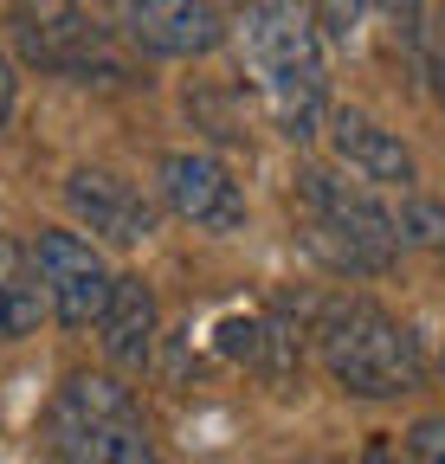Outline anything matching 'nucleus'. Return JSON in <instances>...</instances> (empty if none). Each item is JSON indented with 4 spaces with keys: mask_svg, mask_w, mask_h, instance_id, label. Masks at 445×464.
<instances>
[{
    "mask_svg": "<svg viewBox=\"0 0 445 464\" xmlns=\"http://www.w3.org/2000/svg\"><path fill=\"white\" fill-rule=\"evenodd\" d=\"M239 58L258 84L271 123L291 142H310L329 116V72H323V33L310 0H246L239 14Z\"/></svg>",
    "mask_w": 445,
    "mask_h": 464,
    "instance_id": "1",
    "label": "nucleus"
},
{
    "mask_svg": "<svg viewBox=\"0 0 445 464\" xmlns=\"http://www.w3.org/2000/svg\"><path fill=\"white\" fill-rule=\"evenodd\" d=\"M310 342H316L323 374L349 400H401L426 381L420 335L368 297H316L310 304Z\"/></svg>",
    "mask_w": 445,
    "mask_h": 464,
    "instance_id": "2",
    "label": "nucleus"
},
{
    "mask_svg": "<svg viewBox=\"0 0 445 464\" xmlns=\"http://www.w3.org/2000/svg\"><path fill=\"white\" fill-rule=\"evenodd\" d=\"M297 194H304V246L343 277H381L387 265L401 258V239H394V213H387L374 194L336 181L323 168H304L297 174Z\"/></svg>",
    "mask_w": 445,
    "mask_h": 464,
    "instance_id": "3",
    "label": "nucleus"
},
{
    "mask_svg": "<svg viewBox=\"0 0 445 464\" xmlns=\"http://www.w3.org/2000/svg\"><path fill=\"white\" fill-rule=\"evenodd\" d=\"M7 33L20 45L26 65L59 72V78H123V65L110 58V33L91 20L84 0H14Z\"/></svg>",
    "mask_w": 445,
    "mask_h": 464,
    "instance_id": "4",
    "label": "nucleus"
},
{
    "mask_svg": "<svg viewBox=\"0 0 445 464\" xmlns=\"http://www.w3.org/2000/svg\"><path fill=\"white\" fill-rule=\"evenodd\" d=\"M130 413H136V400H130L123 381H110V374H72L59 387V400H52V420H45L52 464H103Z\"/></svg>",
    "mask_w": 445,
    "mask_h": 464,
    "instance_id": "5",
    "label": "nucleus"
},
{
    "mask_svg": "<svg viewBox=\"0 0 445 464\" xmlns=\"http://www.w3.org/2000/svg\"><path fill=\"white\" fill-rule=\"evenodd\" d=\"M33 265H39V284H45V304L59 316V329H97L110 284H117L103 252L91 239H78V232H39Z\"/></svg>",
    "mask_w": 445,
    "mask_h": 464,
    "instance_id": "6",
    "label": "nucleus"
},
{
    "mask_svg": "<svg viewBox=\"0 0 445 464\" xmlns=\"http://www.w3.org/2000/svg\"><path fill=\"white\" fill-rule=\"evenodd\" d=\"M161 200L169 213H181L194 232H239L246 226V188L233 181L227 161H213L200 149H175L161 155Z\"/></svg>",
    "mask_w": 445,
    "mask_h": 464,
    "instance_id": "7",
    "label": "nucleus"
},
{
    "mask_svg": "<svg viewBox=\"0 0 445 464\" xmlns=\"http://www.w3.org/2000/svg\"><path fill=\"white\" fill-rule=\"evenodd\" d=\"M65 207L103 246H142L155 232V200L142 188H130L123 174H110V168H72L65 174Z\"/></svg>",
    "mask_w": 445,
    "mask_h": 464,
    "instance_id": "8",
    "label": "nucleus"
},
{
    "mask_svg": "<svg viewBox=\"0 0 445 464\" xmlns=\"http://www.w3.org/2000/svg\"><path fill=\"white\" fill-rule=\"evenodd\" d=\"M123 39L149 58H207L227 39V20L213 0H130Z\"/></svg>",
    "mask_w": 445,
    "mask_h": 464,
    "instance_id": "9",
    "label": "nucleus"
},
{
    "mask_svg": "<svg viewBox=\"0 0 445 464\" xmlns=\"http://www.w3.org/2000/svg\"><path fill=\"white\" fill-rule=\"evenodd\" d=\"M329 142H336V155L362 174V181H381V188H413L420 168L407 155V142L394 130H381L368 110H329Z\"/></svg>",
    "mask_w": 445,
    "mask_h": 464,
    "instance_id": "10",
    "label": "nucleus"
},
{
    "mask_svg": "<svg viewBox=\"0 0 445 464\" xmlns=\"http://www.w3.org/2000/svg\"><path fill=\"white\" fill-rule=\"evenodd\" d=\"M155 323H161V310H155V290L142 277H117V284H110V304L97 316V342H103L110 368H149Z\"/></svg>",
    "mask_w": 445,
    "mask_h": 464,
    "instance_id": "11",
    "label": "nucleus"
},
{
    "mask_svg": "<svg viewBox=\"0 0 445 464\" xmlns=\"http://www.w3.org/2000/svg\"><path fill=\"white\" fill-rule=\"evenodd\" d=\"M45 310L52 304H45V284H39L33 252L14 246V239H0V348H14L20 335H33Z\"/></svg>",
    "mask_w": 445,
    "mask_h": 464,
    "instance_id": "12",
    "label": "nucleus"
},
{
    "mask_svg": "<svg viewBox=\"0 0 445 464\" xmlns=\"http://www.w3.org/2000/svg\"><path fill=\"white\" fill-rule=\"evenodd\" d=\"M219 348H227L233 362L258 368L265 381H291V368H297V335H291V329H277V323H265V316H252V323H227V329H219Z\"/></svg>",
    "mask_w": 445,
    "mask_h": 464,
    "instance_id": "13",
    "label": "nucleus"
},
{
    "mask_svg": "<svg viewBox=\"0 0 445 464\" xmlns=\"http://www.w3.org/2000/svg\"><path fill=\"white\" fill-rule=\"evenodd\" d=\"M394 239H401V246H420V252H439V258H445V200L407 194V200H401V213H394Z\"/></svg>",
    "mask_w": 445,
    "mask_h": 464,
    "instance_id": "14",
    "label": "nucleus"
},
{
    "mask_svg": "<svg viewBox=\"0 0 445 464\" xmlns=\"http://www.w3.org/2000/svg\"><path fill=\"white\" fill-rule=\"evenodd\" d=\"M103 464H155V439H149L142 406L123 420V432H117V445H110V458H103Z\"/></svg>",
    "mask_w": 445,
    "mask_h": 464,
    "instance_id": "15",
    "label": "nucleus"
},
{
    "mask_svg": "<svg viewBox=\"0 0 445 464\" xmlns=\"http://www.w3.org/2000/svg\"><path fill=\"white\" fill-rule=\"evenodd\" d=\"M407 458H413V464H445V413L413 420V432H407Z\"/></svg>",
    "mask_w": 445,
    "mask_h": 464,
    "instance_id": "16",
    "label": "nucleus"
},
{
    "mask_svg": "<svg viewBox=\"0 0 445 464\" xmlns=\"http://www.w3.org/2000/svg\"><path fill=\"white\" fill-rule=\"evenodd\" d=\"M426 78H432V97L445 110V0L432 7V33H426Z\"/></svg>",
    "mask_w": 445,
    "mask_h": 464,
    "instance_id": "17",
    "label": "nucleus"
},
{
    "mask_svg": "<svg viewBox=\"0 0 445 464\" xmlns=\"http://www.w3.org/2000/svg\"><path fill=\"white\" fill-rule=\"evenodd\" d=\"M14 97H20V84H14V65H7V52H0V130L14 123Z\"/></svg>",
    "mask_w": 445,
    "mask_h": 464,
    "instance_id": "18",
    "label": "nucleus"
},
{
    "mask_svg": "<svg viewBox=\"0 0 445 464\" xmlns=\"http://www.w3.org/2000/svg\"><path fill=\"white\" fill-rule=\"evenodd\" d=\"M362 464H413V458H401L394 445H368V451H362Z\"/></svg>",
    "mask_w": 445,
    "mask_h": 464,
    "instance_id": "19",
    "label": "nucleus"
}]
</instances>
